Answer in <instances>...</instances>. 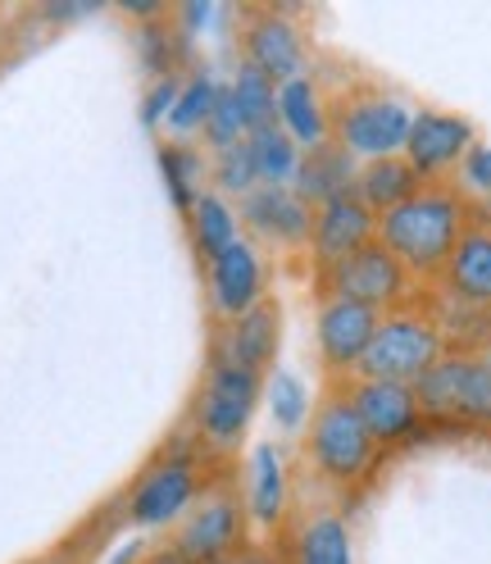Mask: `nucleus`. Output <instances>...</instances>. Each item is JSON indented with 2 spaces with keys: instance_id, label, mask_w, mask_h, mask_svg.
Masks as SVG:
<instances>
[{
  "instance_id": "nucleus-36",
  "label": "nucleus",
  "mask_w": 491,
  "mask_h": 564,
  "mask_svg": "<svg viewBox=\"0 0 491 564\" xmlns=\"http://www.w3.org/2000/svg\"><path fill=\"white\" fill-rule=\"evenodd\" d=\"M83 14H91L87 0H64V6H51V10H46L51 23H68V19H83Z\"/></svg>"
},
{
  "instance_id": "nucleus-10",
  "label": "nucleus",
  "mask_w": 491,
  "mask_h": 564,
  "mask_svg": "<svg viewBox=\"0 0 491 564\" xmlns=\"http://www.w3.org/2000/svg\"><path fill=\"white\" fill-rule=\"evenodd\" d=\"M241 51H246V64L260 68V74H264L273 87L301 78V68H305L301 28H296L287 14H277V10H260V14L246 19V28H241Z\"/></svg>"
},
{
  "instance_id": "nucleus-39",
  "label": "nucleus",
  "mask_w": 491,
  "mask_h": 564,
  "mask_svg": "<svg viewBox=\"0 0 491 564\" xmlns=\"http://www.w3.org/2000/svg\"><path fill=\"white\" fill-rule=\"evenodd\" d=\"M209 14H215V10H209V6H192V10H187V14H183V23H187V28H192V32H196V28H200V23H209Z\"/></svg>"
},
{
  "instance_id": "nucleus-26",
  "label": "nucleus",
  "mask_w": 491,
  "mask_h": 564,
  "mask_svg": "<svg viewBox=\"0 0 491 564\" xmlns=\"http://www.w3.org/2000/svg\"><path fill=\"white\" fill-rule=\"evenodd\" d=\"M232 100H237V110H241V123H246V137L260 132V128H273L277 123V87L260 74V68L251 64H241L232 83H228Z\"/></svg>"
},
{
  "instance_id": "nucleus-37",
  "label": "nucleus",
  "mask_w": 491,
  "mask_h": 564,
  "mask_svg": "<svg viewBox=\"0 0 491 564\" xmlns=\"http://www.w3.org/2000/svg\"><path fill=\"white\" fill-rule=\"evenodd\" d=\"M123 10H128L132 19H146V23L164 19V6H160V0H123Z\"/></svg>"
},
{
  "instance_id": "nucleus-20",
  "label": "nucleus",
  "mask_w": 491,
  "mask_h": 564,
  "mask_svg": "<svg viewBox=\"0 0 491 564\" xmlns=\"http://www.w3.org/2000/svg\"><path fill=\"white\" fill-rule=\"evenodd\" d=\"M424 192V178L410 169L405 155H388V160H369L360 164L356 178V200L369 209V215H388V209L405 205L410 196Z\"/></svg>"
},
{
  "instance_id": "nucleus-18",
  "label": "nucleus",
  "mask_w": 491,
  "mask_h": 564,
  "mask_svg": "<svg viewBox=\"0 0 491 564\" xmlns=\"http://www.w3.org/2000/svg\"><path fill=\"white\" fill-rule=\"evenodd\" d=\"M441 278H446L455 301L491 310V224H469L465 228V237L450 251Z\"/></svg>"
},
{
  "instance_id": "nucleus-40",
  "label": "nucleus",
  "mask_w": 491,
  "mask_h": 564,
  "mask_svg": "<svg viewBox=\"0 0 491 564\" xmlns=\"http://www.w3.org/2000/svg\"><path fill=\"white\" fill-rule=\"evenodd\" d=\"M219 564H260L255 555H232V560H219Z\"/></svg>"
},
{
  "instance_id": "nucleus-28",
  "label": "nucleus",
  "mask_w": 491,
  "mask_h": 564,
  "mask_svg": "<svg viewBox=\"0 0 491 564\" xmlns=\"http://www.w3.org/2000/svg\"><path fill=\"white\" fill-rule=\"evenodd\" d=\"M160 169H164V183H168V196L178 209H192L196 196L205 192L200 178H205V164L192 147H164L160 151Z\"/></svg>"
},
{
  "instance_id": "nucleus-38",
  "label": "nucleus",
  "mask_w": 491,
  "mask_h": 564,
  "mask_svg": "<svg viewBox=\"0 0 491 564\" xmlns=\"http://www.w3.org/2000/svg\"><path fill=\"white\" fill-rule=\"evenodd\" d=\"M142 564H192V560H187L178 546H160V551H151Z\"/></svg>"
},
{
  "instance_id": "nucleus-1",
  "label": "nucleus",
  "mask_w": 491,
  "mask_h": 564,
  "mask_svg": "<svg viewBox=\"0 0 491 564\" xmlns=\"http://www.w3.org/2000/svg\"><path fill=\"white\" fill-rule=\"evenodd\" d=\"M465 228H469V209L446 187H424L405 205L378 215V241L405 264V273H424V278L446 269Z\"/></svg>"
},
{
  "instance_id": "nucleus-14",
  "label": "nucleus",
  "mask_w": 491,
  "mask_h": 564,
  "mask_svg": "<svg viewBox=\"0 0 491 564\" xmlns=\"http://www.w3.org/2000/svg\"><path fill=\"white\" fill-rule=\"evenodd\" d=\"M473 123L460 119V115H441V110H424L414 115V128H410V141H405V160L418 178H441L446 169H455L469 147H473Z\"/></svg>"
},
{
  "instance_id": "nucleus-42",
  "label": "nucleus",
  "mask_w": 491,
  "mask_h": 564,
  "mask_svg": "<svg viewBox=\"0 0 491 564\" xmlns=\"http://www.w3.org/2000/svg\"><path fill=\"white\" fill-rule=\"evenodd\" d=\"M260 564H264V560H260Z\"/></svg>"
},
{
  "instance_id": "nucleus-33",
  "label": "nucleus",
  "mask_w": 491,
  "mask_h": 564,
  "mask_svg": "<svg viewBox=\"0 0 491 564\" xmlns=\"http://www.w3.org/2000/svg\"><path fill=\"white\" fill-rule=\"evenodd\" d=\"M173 42H183L178 32H168L164 19L146 23L142 28V64L151 68L155 78H173V64H178V51H173Z\"/></svg>"
},
{
  "instance_id": "nucleus-21",
  "label": "nucleus",
  "mask_w": 491,
  "mask_h": 564,
  "mask_svg": "<svg viewBox=\"0 0 491 564\" xmlns=\"http://www.w3.org/2000/svg\"><path fill=\"white\" fill-rule=\"evenodd\" d=\"M465 373H469V350H446V356L414 382L418 414H428V419H460Z\"/></svg>"
},
{
  "instance_id": "nucleus-7",
  "label": "nucleus",
  "mask_w": 491,
  "mask_h": 564,
  "mask_svg": "<svg viewBox=\"0 0 491 564\" xmlns=\"http://www.w3.org/2000/svg\"><path fill=\"white\" fill-rule=\"evenodd\" d=\"M196 465L187 455H164L160 465H151L142 478H137L132 497H128V519L142 523V528H160L173 523L192 501H196Z\"/></svg>"
},
{
  "instance_id": "nucleus-12",
  "label": "nucleus",
  "mask_w": 491,
  "mask_h": 564,
  "mask_svg": "<svg viewBox=\"0 0 491 564\" xmlns=\"http://www.w3.org/2000/svg\"><path fill=\"white\" fill-rule=\"evenodd\" d=\"M369 241H378V215H369L356 196H341V200H328V205L314 209L309 256L319 264V273L350 260L356 251H364Z\"/></svg>"
},
{
  "instance_id": "nucleus-4",
  "label": "nucleus",
  "mask_w": 491,
  "mask_h": 564,
  "mask_svg": "<svg viewBox=\"0 0 491 564\" xmlns=\"http://www.w3.org/2000/svg\"><path fill=\"white\" fill-rule=\"evenodd\" d=\"M305 451H309L314 469H319L328 482L346 487V482H356V478L369 474L378 442L369 437V429L360 423L356 405H350L346 397H328L319 410H314Z\"/></svg>"
},
{
  "instance_id": "nucleus-27",
  "label": "nucleus",
  "mask_w": 491,
  "mask_h": 564,
  "mask_svg": "<svg viewBox=\"0 0 491 564\" xmlns=\"http://www.w3.org/2000/svg\"><path fill=\"white\" fill-rule=\"evenodd\" d=\"M264 397H269V414L283 433H296L301 423L309 419V387L292 373V369H273L264 382Z\"/></svg>"
},
{
  "instance_id": "nucleus-11",
  "label": "nucleus",
  "mask_w": 491,
  "mask_h": 564,
  "mask_svg": "<svg viewBox=\"0 0 491 564\" xmlns=\"http://www.w3.org/2000/svg\"><path fill=\"white\" fill-rule=\"evenodd\" d=\"M350 405H356L360 423L369 429V437L378 446L401 442L418 429V401H414V387L405 382H378V378H350V387L341 392Z\"/></svg>"
},
{
  "instance_id": "nucleus-24",
  "label": "nucleus",
  "mask_w": 491,
  "mask_h": 564,
  "mask_svg": "<svg viewBox=\"0 0 491 564\" xmlns=\"http://www.w3.org/2000/svg\"><path fill=\"white\" fill-rule=\"evenodd\" d=\"M292 564H356L350 551V528L337 514H314L301 523L296 546H292Z\"/></svg>"
},
{
  "instance_id": "nucleus-19",
  "label": "nucleus",
  "mask_w": 491,
  "mask_h": 564,
  "mask_svg": "<svg viewBox=\"0 0 491 564\" xmlns=\"http://www.w3.org/2000/svg\"><path fill=\"white\" fill-rule=\"evenodd\" d=\"M277 123H283V132L296 141L301 151H314L324 147L328 132H332V119L324 110L319 100V87H314V78H292L277 87Z\"/></svg>"
},
{
  "instance_id": "nucleus-6",
  "label": "nucleus",
  "mask_w": 491,
  "mask_h": 564,
  "mask_svg": "<svg viewBox=\"0 0 491 564\" xmlns=\"http://www.w3.org/2000/svg\"><path fill=\"white\" fill-rule=\"evenodd\" d=\"M319 288H324V296L356 301V305H369V310L382 314V310H392L405 296L410 273H405V264L382 241H369L364 251H356L350 260L324 269L319 273Z\"/></svg>"
},
{
  "instance_id": "nucleus-17",
  "label": "nucleus",
  "mask_w": 491,
  "mask_h": 564,
  "mask_svg": "<svg viewBox=\"0 0 491 564\" xmlns=\"http://www.w3.org/2000/svg\"><path fill=\"white\" fill-rule=\"evenodd\" d=\"M356 178H360V160H350L337 141H324L301 155V169H296V196L305 205H328V200H341V196H356Z\"/></svg>"
},
{
  "instance_id": "nucleus-32",
  "label": "nucleus",
  "mask_w": 491,
  "mask_h": 564,
  "mask_svg": "<svg viewBox=\"0 0 491 564\" xmlns=\"http://www.w3.org/2000/svg\"><path fill=\"white\" fill-rule=\"evenodd\" d=\"M200 132H205V141H209V151L215 155L237 147V141H246V123H241V110H237V100H232L228 87H219V100H215V110H209Z\"/></svg>"
},
{
  "instance_id": "nucleus-29",
  "label": "nucleus",
  "mask_w": 491,
  "mask_h": 564,
  "mask_svg": "<svg viewBox=\"0 0 491 564\" xmlns=\"http://www.w3.org/2000/svg\"><path fill=\"white\" fill-rule=\"evenodd\" d=\"M215 187H219V196L228 192V196H251L255 187H260V169H255V151H251V137L246 141H237V147H228V151H219L215 155Z\"/></svg>"
},
{
  "instance_id": "nucleus-5",
  "label": "nucleus",
  "mask_w": 491,
  "mask_h": 564,
  "mask_svg": "<svg viewBox=\"0 0 491 564\" xmlns=\"http://www.w3.org/2000/svg\"><path fill=\"white\" fill-rule=\"evenodd\" d=\"M414 128V110L396 96H356L346 100L337 119H332V137L350 160H388V155H405V141Z\"/></svg>"
},
{
  "instance_id": "nucleus-16",
  "label": "nucleus",
  "mask_w": 491,
  "mask_h": 564,
  "mask_svg": "<svg viewBox=\"0 0 491 564\" xmlns=\"http://www.w3.org/2000/svg\"><path fill=\"white\" fill-rule=\"evenodd\" d=\"M277 341H283V314L260 301L251 314H241V319H232V324L219 333L215 360L264 373V369L273 365V356H277Z\"/></svg>"
},
{
  "instance_id": "nucleus-9",
  "label": "nucleus",
  "mask_w": 491,
  "mask_h": 564,
  "mask_svg": "<svg viewBox=\"0 0 491 564\" xmlns=\"http://www.w3.org/2000/svg\"><path fill=\"white\" fill-rule=\"evenodd\" d=\"M241 533H246V514H241V501L232 491H219V497H205L178 528V546L192 564H219V560H232L237 546H241Z\"/></svg>"
},
{
  "instance_id": "nucleus-2",
  "label": "nucleus",
  "mask_w": 491,
  "mask_h": 564,
  "mask_svg": "<svg viewBox=\"0 0 491 564\" xmlns=\"http://www.w3.org/2000/svg\"><path fill=\"white\" fill-rule=\"evenodd\" d=\"M441 356H446V341L437 333V319H424V314H382L356 378L414 387Z\"/></svg>"
},
{
  "instance_id": "nucleus-35",
  "label": "nucleus",
  "mask_w": 491,
  "mask_h": 564,
  "mask_svg": "<svg viewBox=\"0 0 491 564\" xmlns=\"http://www.w3.org/2000/svg\"><path fill=\"white\" fill-rule=\"evenodd\" d=\"M460 169H465V183L473 192H491V147L487 141H473L469 155L460 160Z\"/></svg>"
},
{
  "instance_id": "nucleus-30",
  "label": "nucleus",
  "mask_w": 491,
  "mask_h": 564,
  "mask_svg": "<svg viewBox=\"0 0 491 564\" xmlns=\"http://www.w3.org/2000/svg\"><path fill=\"white\" fill-rule=\"evenodd\" d=\"M215 100H219V83L209 78V74H196L192 83H183V91H178V100H173V115L164 119L173 132H200L205 128V119H209V110H215Z\"/></svg>"
},
{
  "instance_id": "nucleus-15",
  "label": "nucleus",
  "mask_w": 491,
  "mask_h": 564,
  "mask_svg": "<svg viewBox=\"0 0 491 564\" xmlns=\"http://www.w3.org/2000/svg\"><path fill=\"white\" fill-rule=\"evenodd\" d=\"M237 224H246L255 237H264L273 246H309L314 205H305L296 196V187H264L260 183L251 196H241Z\"/></svg>"
},
{
  "instance_id": "nucleus-8",
  "label": "nucleus",
  "mask_w": 491,
  "mask_h": 564,
  "mask_svg": "<svg viewBox=\"0 0 491 564\" xmlns=\"http://www.w3.org/2000/svg\"><path fill=\"white\" fill-rule=\"evenodd\" d=\"M382 324V314L369 310V305H356V301H337V296H324L319 305V324H314V337H319V360L328 373H356L364 350L373 341Z\"/></svg>"
},
{
  "instance_id": "nucleus-22",
  "label": "nucleus",
  "mask_w": 491,
  "mask_h": 564,
  "mask_svg": "<svg viewBox=\"0 0 491 564\" xmlns=\"http://www.w3.org/2000/svg\"><path fill=\"white\" fill-rule=\"evenodd\" d=\"M251 514L264 528L287 514V465L273 442H260L251 455Z\"/></svg>"
},
{
  "instance_id": "nucleus-3",
  "label": "nucleus",
  "mask_w": 491,
  "mask_h": 564,
  "mask_svg": "<svg viewBox=\"0 0 491 564\" xmlns=\"http://www.w3.org/2000/svg\"><path fill=\"white\" fill-rule=\"evenodd\" d=\"M260 392H264V373L209 360V373H205L200 397H196V433H200V442L219 446V451L237 446L241 433L251 429Z\"/></svg>"
},
{
  "instance_id": "nucleus-13",
  "label": "nucleus",
  "mask_w": 491,
  "mask_h": 564,
  "mask_svg": "<svg viewBox=\"0 0 491 564\" xmlns=\"http://www.w3.org/2000/svg\"><path fill=\"white\" fill-rule=\"evenodd\" d=\"M205 278H209V305H215V314L228 324L241 319V314H251L264 296V264L246 237H237L219 260H209Z\"/></svg>"
},
{
  "instance_id": "nucleus-23",
  "label": "nucleus",
  "mask_w": 491,
  "mask_h": 564,
  "mask_svg": "<svg viewBox=\"0 0 491 564\" xmlns=\"http://www.w3.org/2000/svg\"><path fill=\"white\" fill-rule=\"evenodd\" d=\"M187 219H192V241H196L200 264L219 260L228 246L241 237V232H237V209H232L219 192H200L196 205L187 209Z\"/></svg>"
},
{
  "instance_id": "nucleus-34",
  "label": "nucleus",
  "mask_w": 491,
  "mask_h": 564,
  "mask_svg": "<svg viewBox=\"0 0 491 564\" xmlns=\"http://www.w3.org/2000/svg\"><path fill=\"white\" fill-rule=\"evenodd\" d=\"M178 91H183L178 78H155V87H151L146 100H142V119H146V128H155V123H164V119L173 115V100H178Z\"/></svg>"
},
{
  "instance_id": "nucleus-25",
  "label": "nucleus",
  "mask_w": 491,
  "mask_h": 564,
  "mask_svg": "<svg viewBox=\"0 0 491 564\" xmlns=\"http://www.w3.org/2000/svg\"><path fill=\"white\" fill-rule=\"evenodd\" d=\"M251 151H255V169H260V183H264V187H292L305 151L283 132V123L251 132Z\"/></svg>"
},
{
  "instance_id": "nucleus-41",
  "label": "nucleus",
  "mask_w": 491,
  "mask_h": 564,
  "mask_svg": "<svg viewBox=\"0 0 491 564\" xmlns=\"http://www.w3.org/2000/svg\"><path fill=\"white\" fill-rule=\"evenodd\" d=\"M37 564H68L64 555H51V560H37Z\"/></svg>"
},
{
  "instance_id": "nucleus-31",
  "label": "nucleus",
  "mask_w": 491,
  "mask_h": 564,
  "mask_svg": "<svg viewBox=\"0 0 491 564\" xmlns=\"http://www.w3.org/2000/svg\"><path fill=\"white\" fill-rule=\"evenodd\" d=\"M465 423H491V346L469 350V373H465Z\"/></svg>"
}]
</instances>
